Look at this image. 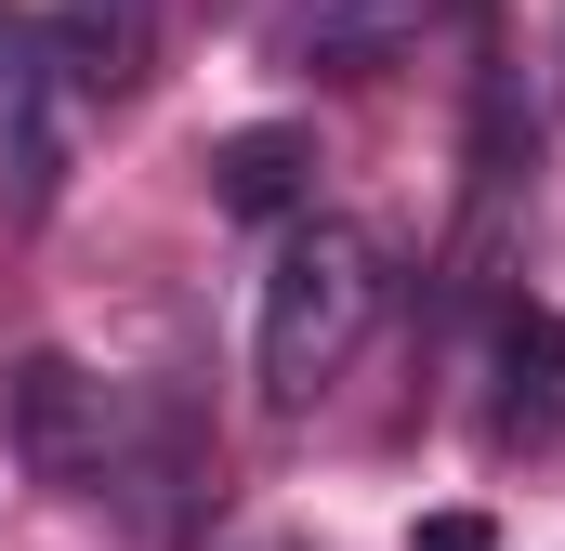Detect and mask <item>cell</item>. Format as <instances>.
Segmentation results:
<instances>
[{
  "label": "cell",
  "instance_id": "5b68a950",
  "mask_svg": "<svg viewBox=\"0 0 565 551\" xmlns=\"http://www.w3.org/2000/svg\"><path fill=\"white\" fill-rule=\"evenodd\" d=\"M422 26H434V0H289L277 13V66L289 79H382Z\"/></svg>",
  "mask_w": 565,
  "mask_h": 551
},
{
  "label": "cell",
  "instance_id": "7a4b0ae2",
  "mask_svg": "<svg viewBox=\"0 0 565 551\" xmlns=\"http://www.w3.org/2000/svg\"><path fill=\"white\" fill-rule=\"evenodd\" d=\"M79 144H93V79L66 66V40H53V26L0 13V210H13V224H40V210L66 197Z\"/></svg>",
  "mask_w": 565,
  "mask_h": 551
},
{
  "label": "cell",
  "instance_id": "3957f363",
  "mask_svg": "<svg viewBox=\"0 0 565 551\" xmlns=\"http://www.w3.org/2000/svg\"><path fill=\"white\" fill-rule=\"evenodd\" d=\"M0 433H13L26 486H66V499L119 486V395H106L79 355H13V381H0Z\"/></svg>",
  "mask_w": 565,
  "mask_h": 551
},
{
  "label": "cell",
  "instance_id": "8992f818",
  "mask_svg": "<svg viewBox=\"0 0 565 551\" xmlns=\"http://www.w3.org/2000/svg\"><path fill=\"white\" fill-rule=\"evenodd\" d=\"M211 210H237V224H289V210H316V132L302 119H250V132L211 144Z\"/></svg>",
  "mask_w": 565,
  "mask_h": 551
},
{
  "label": "cell",
  "instance_id": "277c9868",
  "mask_svg": "<svg viewBox=\"0 0 565 551\" xmlns=\"http://www.w3.org/2000/svg\"><path fill=\"white\" fill-rule=\"evenodd\" d=\"M487 446L500 460H553L565 446V315L553 302L487 315Z\"/></svg>",
  "mask_w": 565,
  "mask_h": 551
},
{
  "label": "cell",
  "instance_id": "ba28073f",
  "mask_svg": "<svg viewBox=\"0 0 565 551\" xmlns=\"http://www.w3.org/2000/svg\"><path fill=\"white\" fill-rule=\"evenodd\" d=\"M408 551H500V526L487 512H434V526H408Z\"/></svg>",
  "mask_w": 565,
  "mask_h": 551
},
{
  "label": "cell",
  "instance_id": "6da1fadb",
  "mask_svg": "<svg viewBox=\"0 0 565 551\" xmlns=\"http://www.w3.org/2000/svg\"><path fill=\"white\" fill-rule=\"evenodd\" d=\"M369 315H382V250H369L355 224H329V210H289L277 263H264V315H250L264 408H316V395L355 368Z\"/></svg>",
  "mask_w": 565,
  "mask_h": 551
},
{
  "label": "cell",
  "instance_id": "52a82bcc",
  "mask_svg": "<svg viewBox=\"0 0 565 551\" xmlns=\"http://www.w3.org/2000/svg\"><path fill=\"white\" fill-rule=\"evenodd\" d=\"M53 40H66V66H79L93 106H106V93H132L145 66H158V0H66Z\"/></svg>",
  "mask_w": 565,
  "mask_h": 551
}]
</instances>
